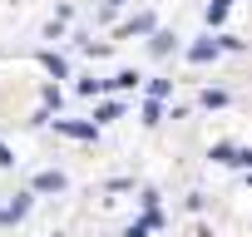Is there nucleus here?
<instances>
[{
	"label": "nucleus",
	"instance_id": "obj_1",
	"mask_svg": "<svg viewBox=\"0 0 252 237\" xmlns=\"http://www.w3.org/2000/svg\"><path fill=\"white\" fill-rule=\"evenodd\" d=\"M55 134H64V139H94L99 129L94 124H74V118H55Z\"/></svg>",
	"mask_w": 252,
	"mask_h": 237
},
{
	"label": "nucleus",
	"instance_id": "obj_2",
	"mask_svg": "<svg viewBox=\"0 0 252 237\" xmlns=\"http://www.w3.org/2000/svg\"><path fill=\"white\" fill-rule=\"evenodd\" d=\"M30 212V193H20L15 203H5V207H0V227H10V222H20Z\"/></svg>",
	"mask_w": 252,
	"mask_h": 237
},
{
	"label": "nucleus",
	"instance_id": "obj_3",
	"mask_svg": "<svg viewBox=\"0 0 252 237\" xmlns=\"http://www.w3.org/2000/svg\"><path fill=\"white\" fill-rule=\"evenodd\" d=\"M64 183H69V178L50 168V173H35V183H30V188H35V193H64Z\"/></svg>",
	"mask_w": 252,
	"mask_h": 237
},
{
	"label": "nucleus",
	"instance_id": "obj_4",
	"mask_svg": "<svg viewBox=\"0 0 252 237\" xmlns=\"http://www.w3.org/2000/svg\"><path fill=\"white\" fill-rule=\"evenodd\" d=\"M218 55H222V50H218V40H198V45L188 50V59H193V64H208V59H218Z\"/></svg>",
	"mask_w": 252,
	"mask_h": 237
},
{
	"label": "nucleus",
	"instance_id": "obj_5",
	"mask_svg": "<svg viewBox=\"0 0 252 237\" xmlns=\"http://www.w3.org/2000/svg\"><path fill=\"white\" fill-rule=\"evenodd\" d=\"M114 118H124V104H114V99H109V104H99V109H94V129H99V124H114Z\"/></svg>",
	"mask_w": 252,
	"mask_h": 237
},
{
	"label": "nucleus",
	"instance_id": "obj_6",
	"mask_svg": "<svg viewBox=\"0 0 252 237\" xmlns=\"http://www.w3.org/2000/svg\"><path fill=\"white\" fill-rule=\"evenodd\" d=\"M134 84H139V74H134V69H119L114 79H104V89H134Z\"/></svg>",
	"mask_w": 252,
	"mask_h": 237
},
{
	"label": "nucleus",
	"instance_id": "obj_7",
	"mask_svg": "<svg viewBox=\"0 0 252 237\" xmlns=\"http://www.w3.org/2000/svg\"><path fill=\"white\" fill-rule=\"evenodd\" d=\"M124 35H154V15H134L124 25Z\"/></svg>",
	"mask_w": 252,
	"mask_h": 237
},
{
	"label": "nucleus",
	"instance_id": "obj_8",
	"mask_svg": "<svg viewBox=\"0 0 252 237\" xmlns=\"http://www.w3.org/2000/svg\"><path fill=\"white\" fill-rule=\"evenodd\" d=\"M173 45H178V40H173L168 30H154V40H149V50H154V55H168Z\"/></svg>",
	"mask_w": 252,
	"mask_h": 237
},
{
	"label": "nucleus",
	"instance_id": "obj_9",
	"mask_svg": "<svg viewBox=\"0 0 252 237\" xmlns=\"http://www.w3.org/2000/svg\"><path fill=\"white\" fill-rule=\"evenodd\" d=\"M40 64H45V69H50L55 79H64V74H69V64H64L60 55H40Z\"/></svg>",
	"mask_w": 252,
	"mask_h": 237
},
{
	"label": "nucleus",
	"instance_id": "obj_10",
	"mask_svg": "<svg viewBox=\"0 0 252 237\" xmlns=\"http://www.w3.org/2000/svg\"><path fill=\"white\" fill-rule=\"evenodd\" d=\"M227 5H232V0H213V5H208V25H222L227 20Z\"/></svg>",
	"mask_w": 252,
	"mask_h": 237
},
{
	"label": "nucleus",
	"instance_id": "obj_11",
	"mask_svg": "<svg viewBox=\"0 0 252 237\" xmlns=\"http://www.w3.org/2000/svg\"><path fill=\"white\" fill-rule=\"evenodd\" d=\"M158 118H163V104L149 99V104H144V124H158Z\"/></svg>",
	"mask_w": 252,
	"mask_h": 237
},
{
	"label": "nucleus",
	"instance_id": "obj_12",
	"mask_svg": "<svg viewBox=\"0 0 252 237\" xmlns=\"http://www.w3.org/2000/svg\"><path fill=\"white\" fill-rule=\"evenodd\" d=\"M203 104H208V109H222V104H227V94H222V89H208V94H203Z\"/></svg>",
	"mask_w": 252,
	"mask_h": 237
},
{
	"label": "nucleus",
	"instance_id": "obj_13",
	"mask_svg": "<svg viewBox=\"0 0 252 237\" xmlns=\"http://www.w3.org/2000/svg\"><path fill=\"white\" fill-rule=\"evenodd\" d=\"M213 158H218V163H232V158H237V148H232V144H218V148H213Z\"/></svg>",
	"mask_w": 252,
	"mask_h": 237
},
{
	"label": "nucleus",
	"instance_id": "obj_14",
	"mask_svg": "<svg viewBox=\"0 0 252 237\" xmlns=\"http://www.w3.org/2000/svg\"><path fill=\"white\" fill-rule=\"evenodd\" d=\"M74 89H79V94H99V89H104V79H79Z\"/></svg>",
	"mask_w": 252,
	"mask_h": 237
},
{
	"label": "nucleus",
	"instance_id": "obj_15",
	"mask_svg": "<svg viewBox=\"0 0 252 237\" xmlns=\"http://www.w3.org/2000/svg\"><path fill=\"white\" fill-rule=\"evenodd\" d=\"M168 94V79H149V99H163Z\"/></svg>",
	"mask_w": 252,
	"mask_h": 237
},
{
	"label": "nucleus",
	"instance_id": "obj_16",
	"mask_svg": "<svg viewBox=\"0 0 252 237\" xmlns=\"http://www.w3.org/2000/svg\"><path fill=\"white\" fill-rule=\"evenodd\" d=\"M10 163H15V153H10L5 144H0V168H10Z\"/></svg>",
	"mask_w": 252,
	"mask_h": 237
},
{
	"label": "nucleus",
	"instance_id": "obj_17",
	"mask_svg": "<svg viewBox=\"0 0 252 237\" xmlns=\"http://www.w3.org/2000/svg\"><path fill=\"white\" fill-rule=\"evenodd\" d=\"M104 5H109V10H119V5H129V0H104Z\"/></svg>",
	"mask_w": 252,
	"mask_h": 237
},
{
	"label": "nucleus",
	"instance_id": "obj_18",
	"mask_svg": "<svg viewBox=\"0 0 252 237\" xmlns=\"http://www.w3.org/2000/svg\"><path fill=\"white\" fill-rule=\"evenodd\" d=\"M193 237H213V232H193Z\"/></svg>",
	"mask_w": 252,
	"mask_h": 237
}]
</instances>
